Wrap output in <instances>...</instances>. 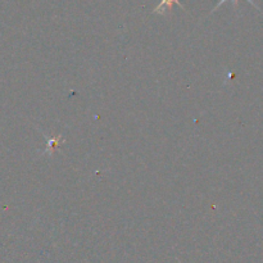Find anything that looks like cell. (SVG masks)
I'll list each match as a JSON object with an SVG mask.
<instances>
[{
    "instance_id": "obj_1",
    "label": "cell",
    "mask_w": 263,
    "mask_h": 263,
    "mask_svg": "<svg viewBox=\"0 0 263 263\" xmlns=\"http://www.w3.org/2000/svg\"><path fill=\"white\" fill-rule=\"evenodd\" d=\"M174 4H177L180 8H184V5L180 3V0H161L158 5H157L156 9L153 10V13H158V14H164L166 12H171Z\"/></svg>"
},
{
    "instance_id": "obj_2",
    "label": "cell",
    "mask_w": 263,
    "mask_h": 263,
    "mask_svg": "<svg viewBox=\"0 0 263 263\" xmlns=\"http://www.w3.org/2000/svg\"><path fill=\"white\" fill-rule=\"evenodd\" d=\"M45 139H46V149H45V153L50 154L54 152V149L58 148L59 145H61L62 143H64V138L63 135H57V136H46L45 135Z\"/></svg>"
},
{
    "instance_id": "obj_3",
    "label": "cell",
    "mask_w": 263,
    "mask_h": 263,
    "mask_svg": "<svg viewBox=\"0 0 263 263\" xmlns=\"http://www.w3.org/2000/svg\"><path fill=\"white\" fill-rule=\"evenodd\" d=\"M225 2H226V0H221V2H220V3H218V4H217V5H216V7H215V9H213V10L218 9V7H221V5H222V4H223V3H225ZM248 2H249V3H251V4H252V5H253V7H256V8H257V9H259V8H258V7H257V4H256V3H254V2H253V0H248ZM233 3H234V5H235V7H236V8H238V4H239V0H233Z\"/></svg>"
}]
</instances>
